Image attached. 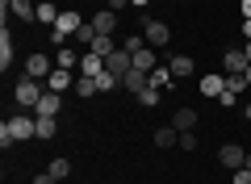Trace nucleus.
<instances>
[{"instance_id":"nucleus-7","label":"nucleus","mask_w":251,"mask_h":184,"mask_svg":"<svg viewBox=\"0 0 251 184\" xmlns=\"http://www.w3.org/2000/svg\"><path fill=\"white\" fill-rule=\"evenodd\" d=\"M84 26V17L75 9H63L59 13V21H54V34H63V38H75V29Z\"/></svg>"},{"instance_id":"nucleus-3","label":"nucleus","mask_w":251,"mask_h":184,"mask_svg":"<svg viewBox=\"0 0 251 184\" xmlns=\"http://www.w3.org/2000/svg\"><path fill=\"white\" fill-rule=\"evenodd\" d=\"M50 71H54V54H42V51H38V54H29V59H25V76H29V79H42V84H46Z\"/></svg>"},{"instance_id":"nucleus-26","label":"nucleus","mask_w":251,"mask_h":184,"mask_svg":"<svg viewBox=\"0 0 251 184\" xmlns=\"http://www.w3.org/2000/svg\"><path fill=\"white\" fill-rule=\"evenodd\" d=\"M75 97H97V79H88V76H75Z\"/></svg>"},{"instance_id":"nucleus-1","label":"nucleus","mask_w":251,"mask_h":184,"mask_svg":"<svg viewBox=\"0 0 251 184\" xmlns=\"http://www.w3.org/2000/svg\"><path fill=\"white\" fill-rule=\"evenodd\" d=\"M42 92H46V88L38 84V79L21 76V79H17V88H13V101H17L21 109H38V101H42Z\"/></svg>"},{"instance_id":"nucleus-32","label":"nucleus","mask_w":251,"mask_h":184,"mask_svg":"<svg viewBox=\"0 0 251 184\" xmlns=\"http://www.w3.org/2000/svg\"><path fill=\"white\" fill-rule=\"evenodd\" d=\"M180 151H197V134H193V130L180 134Z\"/></svg>"},{"instance_id":"nucleus-13","label":"nucleus","mask_w":251,"mask_h":184,"mask_svg":"<svg viewBox=\"0 0 251 184\" xmlns=\"http://www.w3.org/2000/svg\"><path fill=\"white\" fill-rule=\"evenodd\" d=\"M100 71H105V59H100V54H92V51H84V59H80V71H75V76H88V79H97Z\"/></svg>"},{"instance_id":"nucleus-25","label":"nucleus","mask_w":251,"mask_h":184,"mask_svg":"<svg viewBox=\"0 0 251 184\" xmlns=\"http://www.w3.org/2000/svg\"><path fill=\"white\" fill-rule=\"evenodd\" d=\"M54 130H59V117H38V138H54Z\"/></svg>"},{"instance_id":"nucleus-11","label":"nucleus","mask_w":251,"mask_h":184,"mask_svg":"<svg viewBox=\"0 0 251 184\" xmlns=\"http://www.w3.org/2000/svg\"><path fill=\"white\" fill-rule=\"evenodd\" d=\"M0 4H4V13H13V17H21V21H34L38 17L34 0H0Z\"/></svg>"},{"instance_id":"nucleus-28","label":"nucleus","mask_w":251,"mask_h":184,"mask_svg":"<svg viewBox=\"0 0 251 184\" xmlns=\"http://www.w3.org/2000/svg\"><path fill=\"white\" fill-rule=\"evenodd\" d=\"M138 101H143V109H155V105H159V88H143Z\"/></svg>"},{"instance_id":"nucleus-38","label":"nucleus","mask_w":251,"mask_h":184,"mask_svg":"<svg viewBox=\"0 0 251 184\" xmlns=\"http://www.w3.org/2000/svg\"><path fill=\"white\" fill-rule=\"evenodd\" d=\"M243 54H247V63H251V42H243Z\"/></svg>"},{"instance_id":"nucleus-30","label":"nucleus","mask_w":251,"mask_h":184,"mask_svg":"<svg viewBox=\"0 0 251 184\" xmlns=\"http://www.w3.org/2000/svg\"><path fill=\"white\" fill-rule=\"evenodd\" d=\"M92 38H97V29H92V21H84V26L75 29V42H88L92 46Z\"/></svg>"},{"instance_id":"nucleus-17","label":"nucleus","mask_w":251,"mask_h":184,"mask_svg":"<svg viewBox=\"0 0 251 184\" xmlns=\"http://www.w3.org/2000/svg\"><path fill=\"white\" fill-rule=\"evenodd\" d=\"M59 4H54V0H38V17L34 21H42V26H54V21H59Z\"/></svg>"},{"instance_id":"nucleus-23","label":"nucleus","mask_w":251,"mask_h":184,"mask_svg":"<svg viewBox=\"0 0 251 184\" xmlns=\"http://www.w3.org/2000/svg\"><path fill=\"white\" fill-rule=\"evenodd\" d=\"M46 172H50L54 176V180H67V176H72V159H50V163H46Z\"/></svg>"},{"instance_id":"nucleus-29","label":"nucleus","mask_w":251,"mask_h":184,"mask_svg":"<svg viewBox=\"0 0 251 184\" xmlns=\"http://www.w3.org/2000/svg\"><path fill=\"white\" fill-rule=\"evenodd\" d=\"M143 46H147V38H143V34H130V38H126V42H122V51L138 54V51H143Z\"/></svg>"},{"instance_id":"nucleus-31","label":"nucleus","mask_w":251,"mask_h":184,"mask_svg":"<svg viewBox=\"0 0 251 184\" xmlns=\"http://www.w3.org/2000/svg\"><path fill=\"white\" fill-rule=\"evenodd\" d=\"M243 88H247V79H243V76H226V92H234V97H239Z\"/></svg>"},{"instance_id":"nucleus-8","label":"nucleus","mask_w":251,"mask_h":184,"mask_svg":"<svg viewBox=\"0 0 251 184\" xmlns=\"http://www.w3.org/2000/svg\"><path fill=\"white\" fill-rule=\"evenodd\" d=\"M143 38H147V46H168L172 29L163 26V21H143Z\"/></svg>"},{"instance_id":"nucleus-18","label":"nucleus","mask_w":251,"mask_h":184,"mask_svg":"<svg viewBox=\"0 0 251 184\" xmlns=\"http://www.w3.org/2000/svg\"><path fill=\"white\" fill-rule=\"evenodd\" d=\"M92 29H97V34H113V29H117V13L113 9L97 13V17H92Z\"/></svg>"},{"instance_id":"nucleus-36","label":"nucleus","mask_w":251,"mask_h":184,"mask_svg":"<svg viewBox=\"0 0 251 184\" xmlns=\"http://www.w3.org/2000/svg\"><path fill=\"white\" fill-rule=\"evenodd\" d=\"M126 4H130V0H109V9H113V13H117V9H126Z\"/></svg>"},{"instance_id":"nucleus-21","label":"nucleus","mask_w":251,"mask_h":184,"mask_svg":"<svg viewBox=\"0 0 251 184\" xmlns=\"http://www.w3.org/2000/svg\"><path fill=\"white\" fill-rule=\"evenodd\" d=\"M172 126H176L180 134H184V130H193V126H197V109H176V117H172Z\"/></svg>"},{"instance_id":"nucleus-5","label":"nucleus","mask_w":251,"mask_h":184,"mask_svg":"<svg viewBox=\"0 0 251 184\" xmlns=\"http://www.w3.org/2000/svg\"><path fill=\"white\" fill-rule=\"evenodd\" d=\"M218 163H222V167H230V172H239V167L247 163V151H243L239 142H226V147L218 151Z\"/></svg>"},{"instance_id":"nucleus-10","label":"nucleus","mask_w":251,"mask_h":184,"mask_svg":"<svg viewBox=\"0 0 251 184\" xmlns=\"http://www.w3.org/2000/svg\"><path fill=\"white\" fill-rule=\"evenodd\" d=\"M247 67H251V63H247V54H243V51H226L222 54V76H243Z\"/></svg>"},{"instance_id":"nucleus-37","label":"nucleus","mask_w":251,"mask_h":184,"mask_svg":"<svg viewBox=\"0 0 251 184\" xmlns=\"http://www.w3.org/2000/svg\"><path fill=\"white\" fill-rule=\"evenodd\" d=\"M243 17H251V0H243Z\"/></svg>"},{"instance_id":"nucleus-6","label":"nucleus","mask_w":251,"mask_h":184,"mask_svg":"<svg viewBox=\"0 0 251 184\" xmlns=\"http://www.w3.org/2000/svg\"><path fill=\"white\" fill-rule=\"evenodd\" d=\"M197 92H201V97H222V92H226V76H222V71L201 76V79H197Z\"/></svg>"},{"instance_id":"nucleus-40","label":"nucleus","mask_w":251,"mask_h":184,"mask_svg":"<svg viewBox=\"0 0 251 184\" xmlns=\"http://www.w3.org/2000/svg\"><path fill=\"white\" fill-rule=\"evenodd\" d=\"M243 79H247V88H251V67H247V71H243Z\"/></svg>"},{"instance_id":"nucleus-20","label":"nucleus","mask_w":251,"mask_h":184,"mask_svg":"<svg viewBox=\"0 0 251 184\" xmlns=\"http://www.w3.org/2000/svg\"><path fill=\"white\" fill-rule=\"evenodd\" d=\"M88 51H92V54H100V59H109V54L117 51V46H113V34H97V38H92V46H88Z\"/></svg>"},{"instance_id":"nucleus-33","label":"nucleus","mask_w":251,"mask_h":184,"mask_svg":"<svg viewBox=\"0 0 251 184\" xmlns=\"http://www.w3.org/2000/svg\"><path fill=\"white\" fill-rule=\"evenodd\" d=\"M234 184H251V172H247V167H239V172H234Z\"/></svg>"},{"instance_id":"nucleus-19","label":"nucleus","mask_w":251,"mask_h":184,"mask_svg":"<svg viewBox=\"0 0 251 184\" xmlns=\"http://www.w3.org/2000/svg\"><path fill=\"white\" fill-rule=\"evenodd\" d=\"M9 67H13V38L9 29H0V71L9 76Z\"/></svg>"},{"instance_id":"nucleus-14","label":"nucleus","mask_w":251,"mask_h":184,"mask_svg":"<svg viewBox=\"0 0 251 184\" xmlns=\"http://www.w3.org/2000/svg\"><path fill=\"white\" fill-rule=\"evenodd\" d=\"M80 59L84 54H75L72 46H59L54 51V67H63V71H80Z\"/></svg>"},{"instance_id":"nucleus-4","label":"nucleus","mask_w":251,"mask_h":184,"mask_svg":"<svg viewBox=\"0 0 251 184\" xmlns=\"http://www.w3.org/2000/svg\"><path fill=\"white\" fill-rule=\"evenodd\" d=\"M105 71H113L117 79H126V76H130V71H134V54H130V51H122V46H117V51H113V54H109V59H105Z\"/></svg>"},{"instance_id":"nucleus-12","label":"nucleus","mask_w":251,"mask_h":184,"mask_svg":"<svg viewBox=\"0 0 251 184\" xmlns=\"http://www.w3.org/2000/svg\"><path fill=\"white\" fill-rule=\"evenodd\" d=\"M46 88H50V92H67V88H75V71H63V67H54L50 76H46Z\"/></svg>"},{"instance_id":"nucleus-39","label":"nucleus","mask_w":251,"mask_h":184,"mask_svg":"<svg viewBox=\"0 0 251 184\" xmlns=\"http://www.w3.org/2000/svg\"><path fill=\"white\" fill-rule=\"evenodd\" d=\"M243 117H247V122H251V101H247V109H243Z\"/></svg>"},{"instance_id":"nucleus-42","label":"nucleus","mask_w":251,"mask_h":184,"mask_svg":"<svg viewBox=\"0 0 251 184\" xmlns=\"http://www.w3.org/2000/svg\"><path fill=\"white\" fill-rule=\"evenodd\" d=\"M243 167H247V172H251V151H247V163H243Z\"/></svg>"},{"instance_id":"nucleus-27","label":"nucleus","mask_w":251,"mask_h":184,"mask_svg":"<svg viewBox=\"0 0 251 184\" xmlns=\"http://www.w3.org/2000/svg\"><path fill=\"white\" fill-rule=\"evenodd\" d=\"M117 84H122V79H117L113 71H100V76H97V92H113Z\"/></svg>"},{"instance_id":"nucleus-35","label":"nucleus","mask_w":251,"mask_h":184,"mask_svg":"<svg viewBox=\"0 0 251 184\" xmlns=\"http://www.w3.org/2000/svg\"><path fill=\"white\" fill-rule=\"evenodd\" d=\"M243 38L251 42V17H243Z\"/></svg>"},{"instance_id":"nucleus-9","label":"nucleus","mask_w":251,"mask_h":184,"mask_svg":"<svg viewBox=\"0 0 251 184\" xmlns=\"http://www.w3.org/2000/svg\"><path fill=\"white\" fill-rule=\"evenodd\" d=\"M59 109H63V92H50V88H46L34 113H38V117H59Z\"/></svg>"},{"instance_id":"nucleus-16","label":"nucleus","mask_w":251,"mask_h":184,"mask_svg":"<svg viewBox=\"0 0 251 184\" xmlns=\"http://www.w3.org/2000/svg\"><path fill=\"white\" fill-rule=\"evenodd\" d=\"M122 88H130V92H134V97H138V92H143V88H151V71H130V76H126L122 79Z\"/></svg>"},{"instance_id":"nucleus-22","label":"nucleus","mask_w":251,"mask_h":184,"mask_svg":"<svg viewBox=\"0 0 251 184\" xmlns=\"http://www.w3.org/2000/svg\"><path fill=\"white\" fill-rule=\"evenodd\" d=\"M176 142H180L176 126H159V130H155V147H176Z\"/></svg>"},{"instance_id":"nucleus-15","label":"nucleus","mask_w":251,"mask_h":184,"mask_svg":"<svg viewBox=\"0 0 251 184\" xmlns=\"http://www.w3.org/2000/svg\"><path fill=\"white\" fill-rule=\"evenodd\" d=\"M168 67H172V76H176V79H188L193 71H197V63L188 59V54H172V59H168Z\"/></svg>"},{"instance_id":"nucleus-2","label":"nucleus","mask_w":251,"mask_h":184,"mask_svg":"<svg viewBox=\"0 0 251 184\" xmlns=\"http://www.w3.org/2000/svg\"><path fill=\"white\" fill-rule=\"evenodd\" d=\"M9 134H13V142H25V138H38V117H25V113H13L9 122Z\"/></svg>"},{"instance_id":"nucleus-34","label":"nucleus","mask_w":251,"mask_h":184,"mask_svg":"<svg viewBox=\"0 0 251 184\" xmlns=\"http://www.w3.org/2000/svg\"><path fill=\"white\" fill-rule=\"evenodd\" d=\"M34 184H59V180H54L50 172H38V176H34Z\"/></svg>"},{"instance_id":"nucleus-41","label":"nucleus","mask_w":251,"mask_h":184,"mask_svg":"<svg viewBox=\"0 0 251 184\" xmlns=\"http://www.w3.org/2000/svg\"><path fill=\"white\" fill-rule=\"evenodd\" d=\"M130 4H138V9H143V4H151V0H130Z\"/></svg>"},{"instance_id":"nucleus-24","label":"nucleus","mask_w":251,"mask_h":184,"mask_svg":"<svg viewBox=\"0 0 251 184\" xmlns=\"http://www.w3.org/2000/svg\"><path fill=\"white\" fill-rule=\"evenodd\" d=\"M172 79H176V76H172V67H155L151 71V88H159V92H163V88H172Z\"/></svg>"}]
</instances>
